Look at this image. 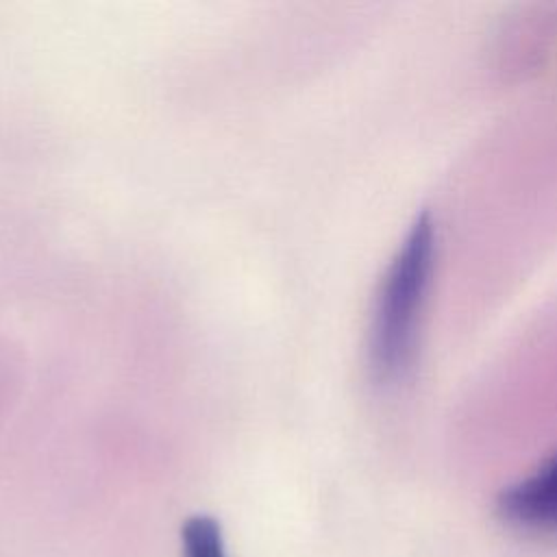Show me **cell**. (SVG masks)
Returning a JSON list of instances; mask_svg holds the SVG:
<instances>
[{
	"instance_id": "obj_2",
	"label": "cell",
	"mask_w": 557,
	"mask_h": 557,
	"mask_svg": "<svg viewBox=\"0 0 557 557\" xmlns=\"http://www.w3.org/2000/svg\"><path fill=\"white\" fill-rule=\"evenodd\" d=\"M498 513L511 527L557 533V453L498 496Z\"/></svg>"
},
{
	"instance_id": "obj_3",
	"label": "cell",
	"mask_w": 557,
	"mask_h": 557,
	"mask_svg": "<svg viewBox=\"0 0 557 557\" xmlns=\"http://www.w3.org/2000/svg\"><path fill=\"white\" fill-rule=\"evenodd\" d=\"M183 557H226L220 524L211 516H191L181 529Z\"/></svg>"
},
{
	"instance_id": "obj_1",
	"label": "cell",
	"mask_w": 557,
	"mask_h": 557,
	"mask_svg": "<svg viewBox=\"0 0 557 557\" xmlns=\"http://www.w3.org/2000/svg\"><path fill=\"white\" fill-rule=\"evenodd\" d=\"M435 259L437 226L431 211L424 209L411 220L374 296L368 368L383 387L398 385L413 370Z\"/></svg>"
}]
</instances>
